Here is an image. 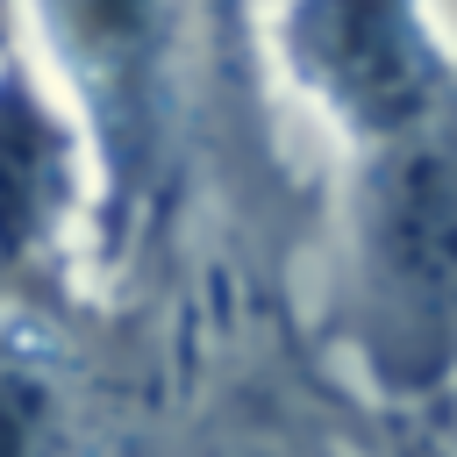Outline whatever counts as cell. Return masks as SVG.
Returning a JSON list of instances; mask_svg holds the SVG:
<instances>
[{
  "mask_svg": "<svg viewBox=\"0 0 457 457\" xmlns=\"http://www.w3.org/2000/svg\"><path fill=\"white\" fill-rule=\"evenodd\" d=\"M350 343L393 407L457 393V114L357 157Z\"/></svg>",
  "mask_w": 457,
  "mask_h": 457,
  "instance_id": "6da1fadb",
  "label": "cell"
},
{
  "mask_svg": "<svg viewBox=\"0 0 457 457\" xmlns=\"http://www.w3.org/2000/svg\"><path fill=\"white\" fill-rule=\"evenodd\" d=\"M278 64L364 157L457 114V57L428 0H278Z\"/></svg>",
  "mask_w": 457,
  "mask_h": 457,
  "instance_id": "7a4b0ae2",
  "label": "cell"
},
{
  "mask_svg": "<svg viewBox=\"0 0 457 457\" xmlns=\"http://www.w3.org/2000/svg\"><path fill=\"white\" fill-rule=\"evenodd\" d=\"M93 236V150L36 50L0 57V314Z\"/></svg>",
  "mask_w": 457,
  "mask_h": 457,
  "instance_id": "3957f363",
  "label": "cell"
},
{
  "mask_svg": "<svg viewBox=\"0 0 457 457\" xmlns=\"http://www.w3.org/2000/svg\"><path fill=\"white\" fill-rule=\"evenodd\" d=\"M0 457H79V386L36 300L0 314Z\"/></svg>",
  "mask_w": 457,
  "mask_h": 457,
  "instance_id": "277c9868",
  "label": "cell"
},
{
  "mask_svg": "<svg viewBox=\"0 0 457 457\" xmlns=\"http://www.w3.org/2000/svg\"><path fill=\"white\" fill-rule=\"evenodd\" d=\"M393 457H457V443H450L436 421H407L400 443H393Z\"/></svg>",
  "mask_w": 457,
  "mask_h": 457,
  "instance_id": "5b68a950",
  "label": "cell"
},
{
  "mask_svg": "<svg viewBox=\"0 0 457 457\" xmlns=\"http://www.w3.org/2000/svg\"><path fill=\"white\" fill-rule=\"evenodd\" d=\"M14 21H21V0H0V57L14 50Z\"/></svg>",
  "mask_w": 457,
  "mask_h": 457,
  "instance_id": "8992f818",
  "label": "cell"
}]
</instances>
